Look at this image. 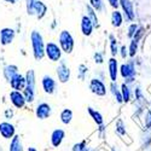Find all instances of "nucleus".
I'll use <instances>...</instances> for the list:
<instances>
[{
	"mask_svg": "<svg viewBox=\"0 0 151 151\" xmlns=\"http://www.w3.org/2000/svg\"><path fill=\"white\" fill-rule=\"evenodd\" d=\"M30 41H32L34 58L36 60H41L45 57V42L42 35L37 30H33L30 34Z\"/></svg>",
	"mask_w": 151,
	"mask_h": 151,
	"instance_id": "1",
	"label": "nucleus"
},
{
	"mask_svg": "<svg viewBox=\"0 0 151 151\" xmlns=\"http://www.w3.org/2000/svg\"><path fill=\"white\" fill-rule=\"evenodd\" d=\"M23 96L27 103H33L35 99V73L32 69L26 74V88L23 90Z\"/></svg>",
	"mask_w": 151,
	"mask_h": 151,
	"instance_id": "2",
	"label": "nucleus"
},
{
	"mask_svg": "<svg viewBox=\"0 0 151 151\" xmlns=\"http://www.w3.org/2000/svg\"><path fill=\"white\" fill-rule=\"evenodd\" d=\"M58 42H59V47L62 50V52H65V53H71L73 50H74V37L73 35L68 32V30H62L59 33L58 36Z\"/></svg>",
	"mask_w": 151,
	"mask_h": 151,
	"instance_id": "3",
	"label": "nucleus"
},
{
	"mask_svg": "<svg viewBox=\"0 0 151 151\" xmlns=\"http://www.w3.org/2000/svg\"><path fill=\"white\" fill-rule=\"evenodd\" d=\"M120 73L121 76L124 79V83L128 85L131 82L134 81L135 78V67H134V62L133 60H128L127 63H123L120 67Z\"/></svg>",
	"mask_w": 151,
	"mask_h": 151,
	"instance_id": "4",
	"label": "nucleus"
},
{
	"mask_svg": "<svg viewBox=\"0 0 151 151\" xmlns=\"http://www.w3.org/2000/svg\"><path fill=\"white\" fill-rule=\"evenodd\" d=\"M27 14L29 16H36L39 19H41L47 14V6L40 0H35L29 7H27Z\"/></svg>",
	"mask_w": 151,
	"mask_h": 151,
	"instance_id": "5",
	"label": "nucleus"
},
{
	"mask_svg": "<svg viewBox=\"0 0 151 151\" xmlns=\"http://www.w3.org/2000/svg\"><path fill=\"white\" fill-rule=\"evenodd\" d=\"M45 56L51 62H58L62 58V50L55 42L45 44Z\"/></svg>",
	"mask_w": 151,
	"mask_h": 151,
	"instance_id": "6",
	"label": "nucleus"
},
{
	"mask_svg": "<svg viewBox=\"0 0 151 151\" xmlns=\"http://www.w3.org/2000/svg\"><path fill=\"white\" fill-rule=\"evenodd\" d=\"M90 90L93 94L98 97H104L106 94V86L99 79H92L90 81Z\"/></svg>",
	"mask_w": 151,
	"mask_h": 151,
	"instance_id": "7",
	"label": "nucleus"
},
{
	"mask_svg": "<svg viewBox=\"0 0 151 151\" xmlns=\"http://www.w3.org/2000/svg\"><path fill=\"white\" fill-rule=\"evenodd\" d=\"M56 74H57L58 81L60 83H65L70 79V68L65 64L64 62H60L58 64V67H57V69H56Z\"/></svg>",
	"mask_w": 151,
	"mask_h": 151,
	"instance_id": "8",
	"label": "nucleus"
},
{
	"mask_svg": "<svg viewBox=\"0 0 151 151\" xmlns=\"http://www.w3.org/2000/svg\"><path fill=\"white\" fill-rule=\"evenodd\" d=\"M0 134H1V137L5 138V139H12V138L16 135L15 126L7 121L0 122Z\"/></svg>",
	"mask_w": 151,
	"mask_h": 151,
	"instance_id": "9",
	"label": "nucleus"
},
{
	"mask_svg": "<svg viewBox=\"0 0 151 151\" xmlns=\"http://www.w3.org/2000/svg\"><path fill=\"white\" fill-rule=\"evenodd\" d=\"M52 114V109H51V105L47 104V103H40L36 105V109H35V115L39 120H46L51 116Z\"/></svg>",
	"mask_w": 151,
	"mask_h": 151,
	"instance_id": "10",
	"label": "nucleus"
},
{
	"mask_svg": "<svg viewBox=\"0 0 151 151\" xmlns=\"http://www.w3.org/2000/svg\"><path fill=\"white\" fill-rule=\"evenodd\" d=\"M41 86H42V90L45 93L47 94H53L56 92V88H57V83H56V80L50 76V75H45L41 80Z\"/></svg>",
	"mask_w": 151,
	"mask_h": 151,
	"instance_id": "11",
	"label": "nucleus"
},
{
	"mask_svg": "<svg viewBox=\"0 0 151 151\" xmlns=\"http://www.w3.org/2000/svg\"><path fill=\"white\" fill-rule=\"evenodd\" d=\"M16 32L12 28H3L0 30V44L3 46H7L10 45L15 39Z\"/></svg>",
	"mask_w": 151,
	"mask_h": 151,
	"instance_id": "12",
	"label": "nucleus"
},
{
	"mask_svg": "<svg viewBox=\"0 0 151 151\" xmlns=\"http://www.w3.org/2000/svg\"><path fill=\"white\" fill-rule=\"evenodd\" d=\"M10 86L12 87V91H23L26 88V76H23L22 74H16L14 78L11 79V81L9 82Z\"/></svg>",
	"mask_w": 151,
	"mask_h": 151,
	"instance_id": "13",
	"label": "nucleus"
},
{
	"mask_svg": "<svg viewBox=\"0 0 151 151\" xmlns=\"http://www.w3.org/2000/svg\"><path fill=\"white\" fill-rule=\"evenodd\" d=\"M10 100L12 105L17 109H23L24 105H26V98H24L23 93L22 92H18V91H11L10 92Z\"/></svg>",
	"mask_w": 151,
	"mask_h": 151,
	"instance_id": "14",
	"label": "nucleus"
},
{
	"mask_svg": "<svg viewBox=\"0 0 151 151\" xmlns=\"http://www.w3.org/2000/svg\"><path fill=\"white\" fill-rule=\"evenodd\" d=\"M120 6L122 7V11L126 16L127 21H133L135 15H134V9H133V4L131 0H120Z\"/></svg>",
	"mask_w": 151,
	"mask_h": 151,
	"instance_id": "15",
	"label": "nucleus"
},
{
	"mask_svg": "<svg viewBox=\"0 0 151 151\" xmlns=\"http://www.w3.org/2000/svg\"><path fill=\"white\" fill-rule=\"evenodd\" d=\"M108 69H109V78L111 82H116L117 80V74H119V63L117 60L112 57L108 62Z\"/></svg>",
	"mask_w": 151,
	"mask_h": 151,
	"instance_id": "16",
	"label": "nucleus"
},
{
	"mask_svg": "<svg viewBox=\"0 0 151 151\" xmlns=\"http://www.w3.org/2000/svg\"><path fill=\"white\" fill-rule=\"evenodd\" d=\"M65 138V132L60 129V128H57L55 129L52 133H51V144L53 147H58L60 146V144L63 143V139Z\"/></svg>",
	"mask_w": 151,
	"mask_h": 151,
	"instance_id": "17",
	"label": "nucleus"
},
{
	"mask_svg": "<svg viewBox=\"0 0 151 151\" xmlns=\"http://www.w3.org/2000/svg\"><path fill=\"white\" fill-rule=\"evenodd\" d=\"M93 24L91 22V19L87 16H82L81 18V32L85 36H90L93 32Z\"/></svg>",
	"mask_w": 151,
	"mask_h": 151,
	"instance_id": "18",
	"label": "nucleus"
},
{
	"mask_svg": "<svg viewBox=\"0 0 151 151\" xmlns=\"http://www.w3.org/2000/svg\"><path fill=\"white\" fill-rule=\"evenodd\" d=\"M3 74H4L5 80H6L7 82H10L11 79L14 78L16 74H18V67L15 65V64H9V65H6V67L4 68Z\"/></svg>",
	"mask_w": 151,
	"mask_h": 151,
	"instance_id": "19",
	"label": "nucleus"
},
{
	"mask_svg": "<svg viewBox=\"0 0 151 151\" xmlns=\"http://www.w3.org/2000/svg\"><path fill=\"white\" fill-rule=\"evenodd\" d=\"M9 151H23V145L21 142L19 135H15L10 142V146H9Z\"/></svg>",
	"mask_w": 151,
	"mask_h": 151,
	"instance_id": "20",
	"label": "nucleus"
},
{
	"mask_svg": "<svg viewBox=\"0 0 151 151\" xmlns=\"http://www.w3.org/2000/svg\"><path fill=\"white\" fill-rule=\"evenodd\" d=\"M87 111H88V114H90L91 119H93V121L97 123V126H102V124H104V119H103V115L100 114L99 111L94 110L93 108H88V109H87Z\"/></svg>",
	"mask_w": 151,
	"mask_h": 151,
	"instance_id": "21",
	"label": "nucleus"
},
{
	"mask_svg": "<svg viewBox=\"0 0 151 151\" xmlns=\"http://www.w3.org/2000/svg\"><path fill=\"white\" fill-rule=\"evenodd\" d=\"M122 23H123L122 14H121L120 11L115 10V11L111 14V24H112V26H114L115 28H119V27H121Z\"/></svg>",
	"mask_w": 151,
	"mask_h": 151,
	"instance_id": "22",
	"label": "nucleus"
},
{
	"mask_svg": "<svg viewBox=\"0 0 151 151\" xmlns=\"http://www.w3.org/2000/svg\"><path fill=\"white\" fill-rule=\"evenodd\" d=\"M86 11H87V17H88L93 24V27L94 28H98L99 27V22H98V17H97V14H96V11L90 6V5H86Z\"/></svg>",
	"mask_w": 151,
	"mask_h": 151,
	"instance_id": "23",
	"label": "nucleus"
},
{
	"mask_svg": "<svg viewBox=\"0 0 151 151\" xmlns=\"http://www.w3.org/2000/svg\"><path fill=\"white\" fill-rule=\"evenodd\" d=\"M59 117H60L62 123L69 124V123L71 122V120H73V111H71L70 109H64V110H62Z\"/></svg>",
	"mask_w": 151,
	"mask_h": 151,
	"instance_id": "24",
	"label": "nucleus"
},
{
	"mask_svg": "<svg viewBox=\"0 0 151 151\" xmlns=\"http://www.w3.org/2000/svg\"><path fill=\"white\" fill-rule=\"evenodd\" d=\"M121 94H122V99H123V102L124 103H128L129 100H131V97H132V93H131V88H129V86L128 85H126V83H122L121 85Z\"/></svg>",
	"mask_w": 151,
	"mask_h": 151,
	"instance_id": "25",
	"label": "nucleus"
},
{
	"mask_svg": "<svg viewBox=\"0 0 151 151\" xmlns=\"http://www.w3.org/2000/svg\"><path fill=\"white\" fill-rule=\"evenodd\" d=\"M109 40H110V51L112 56H116L119 53V47H117V41L115 39L114 35H110L109 36Z\"/></svg>",
	"mask_w": 151,
	"mask_h": 151,
	"instance_id": "26",
	"label": "nucleus"
},
{
	"mask_svg": "<svg viewBox=\"0 0 151 151\" xmlns=\"http://www.w3.org/2000/svg\"><path fill=\"white\" fill-rule=\"evenodd\" d=\"M90 6L94 11H97V12L104 10V3H103V0H90Z\"/></svg>",
	"mask_w": 151,
	"mask_h": 151,
	"instance_id": "27",
	"label": "nucleus"
},
{
	"mask_svg": "<svg viewBox=\"0 0 151 151\" xmlns=\"http://www.w3.org/2000/svg\"><path fill=\"white\" fill-rule=\"evenodd\" d=\"M115 131H116V133H117L119 135H121V137H123V135L127 134V132H126V126H124V123H123L122 120H117V121H116Z\"/></svg>",
	"mask_w": 151,
	"mask_h": 151,
	"instance_id": "28",
	"label": "nucleus"
},
{
	"mask_svg": "<svg viewBox=\"0 0 151 151\" xmlns=\"http://www.w3.org/2000/svg\"><path fill=\"white\" fill-rule=\"evenodd\" d=\"M73 151H96V150H92L91 147H88V146H87V144H86V142L83 140V142L74 144Z\"/></svg>",
	"mask_w": 151,
	"mask_h": 151,
	"instance_id": "29",
	"label": "nucleus"
},
{
	"mask_svg": "<svg viewBox=\"0 0 151 151\" xmlns=\"http://www.w3.org/2000/svg\"><path fill=\"white\" fill-rule=\"evenodd\" d=\"M87 71H88V68H87L85 64H80V65H79V68H78V78H79L81 81H83V80L86 79Z\"/></svg>",
	"mask_w": 151,
	"mask_h": 151,
	"instance_id": "30",
	"label": "nucleus"
},
{
	"mask_svg": "<svg viewBox=\"0 0 151 151\" xmlns=\"http://www.w3.org/2000/svg\"><path fill=\"white\" fill-rule=\"evenodd\" d=\"M137 51H138V42L132 40L131 45H129V48H128V56L129 57H134L137 55Z\"/></svg>",
	"mask_w": 151,
	"mask_h": 151,
	"instance_id": "31",
	"label": "nucleus"
},
{
	"mask_svg": "<svg viewBox=\"0 0 151 151\" xmlns=\"http://www.w3.org/2000/svg\"><path fill=\"white\" fill-rule=\"evenodd\" d=\"M144 126L146 129L151 131V110H147L144 116Z\"/></svg>",
	"mask_w": 151,
	"mask_h": 151,
	"instance_id": "32",
	"label": "nucleus"
},
{
	"mask_svg": "<svg viewBox=\"0 0 151 151\" xmlns=\"http://www.w3.org/2000/svg\"><path fill=\"white\" fill-rule=\"evenodd\" d=\"M143 35H144V28H138V30H137L135 34L133 35V40H134L135 42H139V40L143 37Z\"/></svg>",
	"mask_w": 151,
	"mask_h": 151,
	"instance_id": "33",
	"label": "nucleus"
},
{
	"mask_svg": "<svg viewBox=\"0 0 151 151\" xmlns=\"http://www.w3.org/2000/svg\"><path fill=\"white\" fill-rule=\"evenodd\" d=\"M137 30H138V26H137L135 23H132L131 26L128 27V33H127V36H128V37H131V39H132L133 35L135 34V32H137Z\"/></svg>",
	"mask_w": 151,
	"mask_h": 151,
	"instance_id": "34",
	"label": "nucleus"
},
{
	"mask_svg": "<svg viewBox=\"0 0 151 151\" xmlns=\"http://www.w3.org/2000/svg\"><path fill=\"white\" fill-rule=\"evenodd\" d=\"M134 93H135V99H137V102H144V97H143L142 90L139 88V87H138V88H135Z\"/></svg>",
	"mask_w": 151,
	"mask_h": 151,
	"instance_id": "35",
	"label": "nucleus"
},
{
	"mask_svg": "<svg viewBox=\"0 0 151 151\" xmlns=\"http://www.w3.org/2000/svg\"><path fill=\"white\" fill-rule=\"evenodd\" d=\"M93 58H94V62L97 63V64H102V63L104 62L103 55L100 53V52H96V53H94V56H93Z\"/></svg>",
	"mask_w": 151,
	"mask_h": 151,
	"instance_id": "36",
	"label": "nucleus"
},
{
	"mask_svg": "<svg viewBox=\"0 0 151 151\" xmlns=\"http://www.w3.org/2000/svg\"><path fill=\"white\" fill-rule=\"evenodd\" d=\"M108 3L110 4L111 7H114L115 10H117V7L120 6V0H108Z\"/></svg>",
	"mask_w": 151,
	"mask_h": 151,
	"instance_id": "37",
	"label": "nucleus"
},
{
	"mask_svg": "<svg viewBox=\"0 0 151 151\" xmlns=\"http://www.w3.org/2000/svg\"><path fill=\"white\" fill-rule=\"evenodd\" d=\"M120 51H121V57H122V58H126V57L128 56V48L126 47L124 45L121 47V50H120Z\"/></svg>",
	"mask_w": 151,
	"mask_h": 151,
	"instance_id": "38",
	"label": "nucleus"
},
{
	"mask_svg": "<svg viewBox=\"0 0 151 151\" xmlns=\"http://www.w3.org/2000/svg\"><path fill=\"white\" fill-rule=\"evenodd\" d=\"M12 116H14V111H12L11 109H6L5 110V117L6 119H12Z\"/></svg>",
	"mask_w": 151,
	"mask_h": 151,
	"instance_id": "39",
	"label": "nucleus"
},
{
	"mask_svg": "<svg viewBox=\"0 0 151 151\" xmlns=\"http://www.w3.org/2000/svg\"><path fill=\"white\" fill-rule=\"evenodd\" d=\"M98 131H99V135H100V138H104V133H105V127H104V124L99 126Z\"/></svg>",
	"mask_w": 151,
	"mask_h": 151,
	"instance_id": "40",
	"label": "nucleus"
},
{
	"mask_svg": "<svg viewBox=\"0 0 151 151\" xmlns=\"http://www.w3.org/2000/svg\"><path fill=\"white\" fill-rule=\"evenodd\" d=\"M26 1H27V3H26V6H27V7H29V6L35 1V0H26Z\"/></svg>",
	"mask_w": 151,
	"mask_h": 151,
	"instance_id": "41",
	"label": "nucleus"
},
{
	"mask_svg": "<svg viewBox=\"0 0 151 151\" xmlns=\"http://www.w3.org/2000/svg\"><path fill=\"white\" fill-rule=\"evenodd\" d=\"M5 1H6V3H10V4H16L18 0H5Z\"/></svg>",
	"mask_w": 151,
	"mask_h": 151,
	"instance_id": "42",
	"label": "nucleus"
},
{
	"mask_svg": "<svg viewBox=\"0 0 151 151\" xmlns=\"http://www.w3.org/2000/svg\"><path fill=\"white\" fill-rule=\"evenodd\" d=\"M28 151H37L35 147H28Z\"/></svg>",
	"mask_w": 151,
	"mask_h": 151,
	"instance_id": "43",
	"label": "nucleus"
},
{
	"mask_svg": "<svg viewBox=\"0 0 151 151\" xmlns=\"http://www.w3.org/2000/svg\"><path fill=\"white\" fill-rule=\"evenodd\" d=\"M112 151H115V150H112Z\"/></svg>",
	"mask_w": 151,
	"mask_h": 151,
	"instance_id": "44",
	"label": "nucleus"
}]
</instances>
